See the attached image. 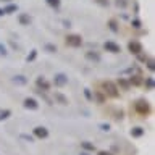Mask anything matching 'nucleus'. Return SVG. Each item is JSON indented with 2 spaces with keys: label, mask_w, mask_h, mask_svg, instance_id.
<instances>
[{
  "label": "nucleus",
  "mask_w": 155,
  "mask_h": 155,
  "mask_svg": "<svg viewBox=\"0 0 155 155\" xmlns=\"http://www.w3.org/2000/svg\"><path fill=\"white\" fill-rule=\"evenodd\" d=\"M134 108H136V111H137L140 116H147L150 113V105H149L147 100H137L134 104Z\"/></svg>",
  "instance_id": "1"
},
{
  "label": "nucleus",
  "mask_w": 155,
  "mask_h": 155,
  "mask_svg": "<svg viewBox=\"0 0 155 155\" xmlns=\"http://www.w3.org/2000/svg\"><path fill=\"white\" fill-rule=\"evenodd\" d=\"M65 42H66V45H70V47H79L82 44V37L78 36V34H70V36H66Z\"/></svg>",
  "instance_id": "2"
},
{
  "label": "nucleus",
  "mask_w": 155,
  "mask_h": 155,
  "mask_svg": "<svg viewBox=\"0 0 155 155\" xmlns=\"http://www.w3.org/2000/svg\"><path fill=\"white\" fill-rule=\"evenodd\" d=\"M104 92L107 95H110V97H118V89H116V86L113 84L111 81H105L104 82Z\"/></svg>",
  "instance_id": "3"
},
{
  "label": "nucleus",
  "mask_w": 155,
  "mask_h": 155,
  "mask_svg": "<svg viewBox=\"0 0 155 155\" xmlns=\"http://www.w3.org/2000/svg\"><path fill=\"white\" fill-rule=\"evenodd\" d=\"M66 82H68V78H66V74H63V73H58V74H55V78H53V84L57 87H63Z\"/></svg>",
  "instance_id": "4"
},
{
  "label": "nucleus",
  "mask_w": 155,
  "mask_h": 155,
  "mask_svg": "<svg viewBox=\"0 0 155 155\" xmlns=\"http://www.w3.org/2000/svg\"><path fill=\"white\" fill-rule=\"evenodd\" d=\"M104 48H105L107 52H111V53H120V52H121V47L118 45V44L111 42V41L105 42V44H104Z\"/></svg>",
  "instance_id": "5"
},
{
  "label": "nucleus",
  "mask_w": 155,
  "mask_h": 155,
  "mask_svg": "<svg viewBox=\"0 0 155 155\" xmlns=\"http://www.w3.org/2000/svg\"><path fill=\"white\" fill-rule=\"evenodd\" d=\"M128 48H129V52H131V53H136V55H137V53H140V52H142V45H140L139 42H136V41L129 42Z\"/></svg>",
  "instance_id": "6"
},
{
  "label": "nucleus",
  "mask_w": 155,
  "mask_h": 155,
  "mask_svg": "<svg viewBox=\"0 0 155 155\" xmlns=\"http://www.w3.org/2000/svg\"><path fill=\"white\" fill-rule=\"evenodd\" d=\"M24 107H26V108H31V110H36L37 107H39V104H37L36 99L28 97V99H24Z\"/></svg>",
  "instance_id": "7"
},
{
  "label": "nucleus",
  "mask_w": 155,
  "mask_h": 155,
  "mask_svg": "<svg viewBox=\"0 0 155 155\" xmlns=\"http://www.w3.org/2000/svg\"><path fill=\"white\" fill-rule=\"evenodd\" d=\"M34 134H36L37 137L42 139V137H47V136H48V131L44 128V126H37V128L34 129Z\"/></svg>",
  "instance_id": "8"
},
{
  "label": "nucleus",
  "mask_w": 155,
  "mask_h": 155,
  "mask_svg": "<svg viewBox=\"0 0 155 155\" xmlns=\"http://www.w3.org/2000/svg\"><path fill=\"white\" fill-rule=\"evenodd\" d=\"M19 23H21L23 26H28V24L31 23V16L26 15V13H21V15H19Z\"/></svg>",
  "instance_id": "9"
},
{
  "label": "nucleus",
  "mask_w": 155,
  "mask_h": 155,
  "mask_svg": "<svg viewBox=\"0 0 155 155\" xmlns=\"http://www.w3.org/2000/svg\"><path fill=\"white\" fill-rule=\"evenodd\" d=\"M55 99L58 100V104H61V105H68V99L63 94H60V92H55Z\"/></svg>",
  "instance_id": "10"
},
{
  "label": "nucleus",
  "mask_w": 155,
  "mask_h": 155,
  "mask_svg": "<svg viewBox=\"0 0 155 155\" xmlns=\"http://www.w3.org/2000/svg\"><path fill=\"white\" fill-rule=\"evenodd\" d=\"M37 86H39V87H42L44 91H48V87H50V86H48V82L44 79L42 76H41V78H37Z\"/></svg>",
  "instance_id": "11"
},
{
  "label": "nucleus",
  "mask_w": 155,
  "mask_h": 155,
  "mask_svg": "<svg viewBox=\"0 0 155 155\" xmlns=\"http://www.w3.org/2000/svg\"><path fill=\"white\" fill-rule=\"evenodd\" d=\"M86 58H87V60H92V61H100V55H99V53H92V52H87L86 53Z\"/></svg>",
  "instance_id": "12"
},
{
  "label": "nucleus",
  "mask_w": 155,
  "mask_h": 155,
  "mask_svg": "<svg viewBox=\"0 0 155 155\" xmlns=\"http://www.w3.org/2000/svg\"><path fill=\"white\" fill-rule=\"evenodd\" d=\"M12 81L15 82V84H21V86H23V84H26V82H28V79H26V78H24V76H21V74L15 76Z\"/></svg>",
  "instance_id": "13"
},
{
  "label": "nucleus",
  "mask_w": 155,
  "mask_h": 155,
  "mask_svg": "<svg viewBox=\"0 0 155 155\" xmlns=\"http://www.w3.org/2000/svg\"><path fill=\"white\" fill-rule=\"evenodd\" d=\"M142 133H144V131H142V128H134L133 131H131V134H133V136H136V137H139V136H142Z\"/></svg>",
  "instance_id": "14"
},
{
  "label": "nucleus",
  "mask_w": 155,
  "mask_h": 155,
  "mask_svg": "<svg viewBox=\"0 0 155 155\" xmlns=\"http://www.w3.org/2000/svg\"><path fill=\"white\" fill-rule=\"evenodd\" d=\"M129 82H131V84H134V86H139L140 84V76H133L129 79Z\"/></svg>",
  "instance_id": "15"
},
{
  "label": "nucleus",
  "mask_w": 155,
  "mask_h": 155,
  "mask_svg": "<svg viewBox=\"0 0 155 155\" xmlns=\"http://www.w3.org/2000/svg\"><path fill=\"white\" fill-rule=\"evenodd\" d=\"M16 8H18L16 5H8V7L3 10V13H12V12H16Z\"/></svg>",
  "instance_id": "16"
},
{
  "label": "nucleus",
  "mask_w": 155,
  "mask_h": 155,
  "mask_svg": "<svg viewBox=\"0 0 155 155\" xmlns=\"http://www.w3.org/2000/svg\"><path fill=\"white\" fill-rule=\"evenodd\" d=\"M145 86H147V89H149V91H152V89H153V79H152V78H149V79L145 81Z\"/></svg>",
  "instance_id": "17"
},
{
  "label": "nucleus",
  "mask_w": 155,
  "mask_h": 155,
  "mask_svg": "<svg viewBox=\"0 0 155 155\" xmlns=\"http://www.w3.org/2000/svg\"><path fill=\"white\" fill-rule=\"evenodd\" d=\"M8 116H10V110L0 111V120H5V118H8Z\"/></svg>",
  "instance_id": "18"
},
{
  "label": "nucleus",
  "mask_w": 155,
  "mask_h": 155,
  "mask_svg": "<svg viewBox=\"0 0 155 155\" xmlns=\"http://www.w3.org/2000/svg\"><path fill=\"white\" fill-rule=\"evenodd\" d=\"M7 47H5L3 45V44H0V57H5V55H7Z\"/></svg>",
  "instance_id": "19"
},
{
  "label": "nucleus",
  "mask_w": 155,
  "mask_h": 155,
  "mask_svg": "<svg viewBox=\"0 0 155 155\" xmlns=\"http://www.w3.org/2000/svg\"><path fill=\"white\" fill-rule=\"evenodd\" d=\"M47 3L50 5V7H58V5H60V0H47Z\"/></svg>",
  "instance_id": "20"
},
{
  "label": "nucleus",
  "mask_w": 155,
  "mask_h": 155,
  "mask_svg": "<svg viewBox=\"0 0 155 155\" xmlns=\"http://www.w3.org/2000/svg\"><path fill=\"white\" fill-rule=\"evenodd\" d=\"M45 48H47L48 52H57V47H55V45H52V44H47Z\"/></svg>",
  "instance_id": "21"
},
{
  "label": "nucleus",
  "mask_w": 155,
  "mask_h": 155,
  "mask_svg": "<svg viewBox=\"0 0 155 155\" xmlns=\"http://www.w3.org/2000/svg\"><path fill=\"white\" fill-rule=\"evenodd\" d=\"M82 147L87 149V150H94V145H91L89 142H82Z\"/></svg>",
  "instance_id": "22"
},
{
  "label": "nucleus",
  "mask_w": 155,
  "mask_h": 155,
  "mask_svg": "<svg viewBox=\"0 0 155 155\" xmlns=\"http://www.w3.org/2000/svg\"><path fill=\"white\" fill-rule=\"evenodd\" d=\"M118 84L123 86V89H128V87H129V84H128V82H126L124 79H120V81H118Z\"/></svg>",
  "instance_id": "23"
},
{
  "label": "nucleus",
  "mask_w": 155,
  "mask_h": 155,
  "mask_svg": "<svg viewBox=\"0 0 155 155\" xmlns=\"http://www.w3.org/2000/svg\"><path fill=\"white\" fill-rule=\"evenodd\" d=\"M36 55H37V52H36V50H32V53H31V55L28 57V61H32L34 58H36Z\"/></svg>",
  "instance_id": "24"
},
{
  "label": "nucleus",
  "mask_w": 155,
  "mask_h": 155,
  "mask_svg": "<svg viewBox=\"0 0 155 155\" xmlns=\"http://www.w3.org/2000/svg\"><path fill=\"white\" fill-rule=\"evenodd\" d=\"M86 97H87V99H92V95H91V91H89V89H86Z\"/></svg>",
  "instance_id": "25"
},
{
  "label": "nucleus",
  "mask_w": 155,
  "mask_h": 155,
  "mask_svg": "<svg viewBox=\"0 0 155 155\" xmlns=\"http://www.w3.org/2000/svg\"><path fill=\"white\" fill-rule=\"evenodd\" d=\"M110 28L113 29V31H116V26H115V21H110Z\"/></svg>",
  "instance_id": "26"
},
{
  "label": "nucleus",
  "mask_w": 155,
  "mask_h": 155,
  "mask_svg": "<svg viewBox=\"0 0 155 155\" xmlns=\"http://www.w3.org/2000/svg\"><path fill=\"white\" fill-rule=\"evenodd\" d=\"M99 155H110V153H108V152H100Z\"/></svg>",
  "instance_id": "27"
},
{
  "label": "nucleus",
  "mask_w": 155,
  "mask_h": 155,
  "mask_svg": "<svg viewBox=\"0 0 155 155\" xmlns=\"http://www.w3.org/2000/svg\"><path fill=\"white\" fill-rule=\"evenodd\" d=\"M2 15H5V13H3V10H2V8H0V16H2Z\"/></svg>",
  "instance_id": "28"
},
{
  "label": "nucleus",
  "mask_w": 155,
  "mask_h": 155,
  "mask_svg": "<svg viewBox=\"0 0 155 155\" xmlns=\"http://www.w3.org/2000/svg\"><path fill=\"white\" fill-rule=\"evenodd\" d=\"M0 2H10V0H0Z\"/></svg>",
  "instance_id": "29"
},
{
  "label": "nucleus",
  "mask_w": 155,
  "mask_h": 155,
  "mask_svg": "<svg viewBox=\"0 0 155 155\" xmlns=\"http://www.w3.org/2000/svg\"><path fill=\"white\" fill-rule=\"evenodd\" d=\"M81 155H87V153H81Z\"/></svg>",
  "instance_id": "30"
}]
</instances>
